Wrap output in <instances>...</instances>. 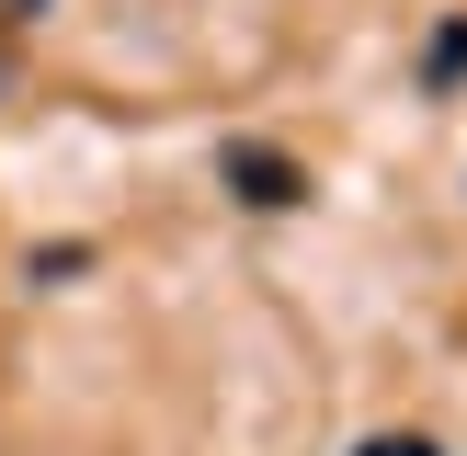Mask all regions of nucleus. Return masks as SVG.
<instances>
[{
	"label": "nucleus",
	"instance_id": "obj_2",
	"mask_svg": "<svg viewBox=\"0 0 467 456\" xmlns=\"http://www.w3.org/2000/svg\"><path fill=\"white\" fill-rule=\"evenodd\" d=\"M433 80H467V23H445V57H433Z\"/></svg>",
	"mask_w": 467,
	"mask_h": 456
},
{
	"label": "nucleus",
	"instance_id": "obj_1",
	"mask_svg": "<svg viewBox=\"0 0 467 456\" xmlns=\"http://www.w3.org/2000/svg\"><path fill=\"white\" fill-rule=\"evenodd\" d=\"M228 182H240V194H263V205H285V194H296V171H285L274 149H240V160H228Z\"/></svg>",
	"mask_w": 467,
	"mask_h": 456
},
{
	"label": "nucleus",
	"instance_id": "obj_3",
	"mask_svg": "<svg viewBox=\"0 0 467 456\" xmlns=\"http://www.w3.org/2000/svg\"><path fill=\"white\" fill-rule=\"evenodd\" d=\"M365 456H433V445H422V433H388V445H365Z\"/></svg>",
	"mask_w": 467,
	"mask_h": 456
}]
</instances>
